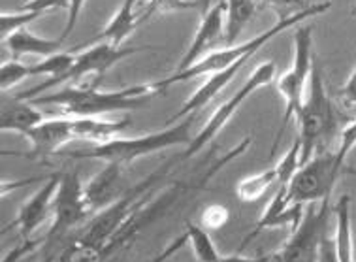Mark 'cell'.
<instances>
[{
  "instance_id": "1",
  "label": "cell",
  "mask_w": 356,
  "mask_h": 262,
  "mask_svg": "<svg viewBox=\"0 0 356 262\" xmlns=\"http://www.w3.org/2000/svg\"><path fill=\"white\" fill-rule=\"evenodd\" d=\"M170 168L172 163L162 164L79 229L65 236L46 238L38 262H110L127 253L143 229L181 195V185L166 181Z\"/></svg>"
},
{
  "instance_id": "2",
  "label": "cell",
  "mask_w": 356,
  "mask_h": 262,
  "mask_svg": "<svg viewBox=\"0 0 356 262\" xmlns=\"http://www.w3.org/2000/svg\"><path fill=\"white\" fill-rule=\"evenodd\" d=\"M153 83H138L117 91H100L98 83L70 85L51 95H40L33 99L34 106H55V115L65 117H100L104 113L138 110L145 100L156 95Z\"/></svg>"
},
{
  "instance_id": "3",
  "label": "cell",
  "mask_w": 356,
  "mask_h": 262,
  "mask_svg": "<svg viewBox=\"0 0 356 262\" xmlns=\"http://www.w3.org/2000/svg\"><path fill=\"white\" fill-rule=\"evenodd\" d=\"M332 8L330 0H324V2H317V4H311L309 8H305L302 12L294 13L286 19H279L273 26H270L264 33L257 34L254 38L247 40V42H241V44H236V46H228L225 49H217V51H211L209 55H206L204 59H200L196 65H193L187 70H181V72H174L172 76L164 79H159L153 85L156 87V91H164L172 85H177V83H183V81H191V79L200 78V76H211V74L222 72L227 70L236 63L240 60L251 59L254 53L259 51L260 47H264L268 42H272L275 36L283 34L285 31L292 28V26L302 25L304 21L311 19V17H317V15H323Z\"/></svg>"
},
{
  "instance_id": "4",
  "label": "cell",
  "mask_w": 356,
  "mask_h": 262,
  "mask_svg": "<svg viewBox=\"0 0 356 262\" xmlns=\"http://www.w3.org/2000/svg\"><path fill=\"white\" fill-rule=\"evenodd\" d=\"M196 113H191L181 121H177L168 129L159 132H149L138 138H113L110 142L104 144H95L89 149L81 151H60L58 155L66 158H78V161H87V158H97L104 164H121L129 166L136 158L153 155L156 151L168 149L175 145H188L191 144V129L195 125Z\"/></svg>"
},
{
  "instance_id": "5",
  "label": "cell",
  "mask_w": 356,
  "mask_h": 262,
  "mask_svg": "<svg viewBox=\"0 0 356 262\" xmlns=\"http://www.w3.org/2000/svg\"><path fill=\"white\" fill-rule=\"evenodd\" d=\"M307 97L300 108L296 121L300 125V144H302V164L307 163L315 151H323V145H328L332 138L336 136L337 129L341 125V115L326 92L321 66L315 57L313 70H311L309 83H307Z\"/></svg>"
},
{
  "instance_id": "6",
  "label": "cell",
  "mask_w": 356,
  "mask_h": 262,
  "mask_svg": "<svg viewBox=\"0 0 356 262\" xmlns=\"http://www.w3.org/2000/svg\"><path fill=\"white\" fill-rule=\"evenodd\" d=\"M345 161L337 151H318L317 155L304 163L298 172L292 176L289 183V198L292 204L298 206H309L318 204L323 200H330L337 179L343 176Z\"/></svg>"
},
{
  "instance_id": "7",
  "label": "cell",
  "mask_w": 356,
  "mask_h": 262,
  "mask_svg": "<svg viewBox=\"0 0 356 262\" xmlns=\"http://www.w3.org/2000/svg\"><path fill=\"white\" fill-rule=\"evenodd\" d=\"M315 55H313V31L311 26H298L294 33V60L291 68L279 78L277 91L285 99V113L279 126L277 136L273 140L272 153L277 149L281 138L285 134L286 126L291 125L292 119H296L300 108L304 104L305 85L309 83L311 70H313Z\"/></svg>"
},
{
  "instance_id": "8",
  "label": "cell",
  "mask_w": 356,
  "mask_h": 262,
  "mask_svg": "<svg viewBox=\"0 0 356 262\" xmlns=\"http://www.w3.org/2000/svg\"><path fill=\"white\" fill-rule=\"evenodd\" d=\"M143 49L145 47H117L110 44V42H98L95 46L87 47L85 51L76 55V60H74V65L70 66L68 72H65L63 76H58L55 79H46L38 87L25 89V91L17 95V99L33 100L40 97L44 91H49L51 87L65 85V83L66 85L68 83H78L79 79H83L89 74H91L95 81H100L104 78V74L108 72L110 68H113L117 63H121L127 57H132V55H136V53L143 51Z\"/></svg>"
},
{
  "instance_id": "9",
  "label": "cell",
  "mask_w": 356,
  "mask_h": 262,
  "mask_svg": "<svg viewBox=\"0 0 356 262\" xmlns=\"http://www.w3.org/2000/svg\"><path fill=\"white\" fill-rule=\"evenodd\" d=\"M334 211L330 200L309 204L304 217L285 245L272 255V262H317L318 245L326 236L330 213Z\"/></svg>"
},
{
  "instance_id": "10",
  "label": "cell",
  "mask_w": 356,
  "mask_h": 262,
  "mask_svg": "<svg viewBox=\"0 0 356 262\" xmlns=\"http://www.w3.org/2000/svg\"><path fill=\"white\" fill-rule=\"evenodd\" d=\"M275 72H277V66H275L273 60H264V63H260L253 72L249 74V78H247V81L243 83V87H240V91L236 92L230 100L222 102V104L215 110L213 115L207 119V123L204 125V129H202L196 136H193L191 144L187 145V149H185V153H183L179 158H181V161H187V158L195 157L196 153H200V151L204 149V147H206V145L225 129V126H227L228 121L236 115V112L240 110L241 104L247 102V99H249L253 92L259 91L260 87L272 83Z\"/></svg>"
},
{
  "instance_id": "11",
  "label": "cell",
  "mask_w": 356,
  "mask_h": 262,
  "mask_svg": "<svg viewBox=\"0 0 356 262\" xmlns=\"http://www.w3.org/2000/svg\"><path fill=\"white\" fill-rule=\"evenodd\" d=\"M91 213L95 211L87 204L85 187L81 185L78 172H60L57 193L53 200V224L46 238L65 236L72 230L79 229L89 221Z\"/></svg>"
},
{
  "instance_id": "12",
  "label": "cell",
  "mask_w": 356,
  "mask_h": 262,
  "mask_svg": "<svg viewBox=\"0 0 356 262\" xmlns=\"http://www.w3.org/2000/svg\"><path fill=\"white\" fill-rule=\"evenodd\" d=\"M23 136L31 142V151L13 153V155L33 158V161H46L47 157L60 153V149L66 144H70L72 140H76L74 119L65 117V115H51L44 123L25 132Z\"/></svg>"
},
{
  "instance_id": "13",
  "label": "cell",
  "mask_w": 356,
  "mask_h": 262,
  "mask_svg": "<svg viewBox=\"0 0 356 262\" xmlns=\"http://www.w3.org/2000/svg\"><path fill=\"white\" fill-rule=\"evenodd\" d=\"M225 21H227V0H220L215 6L207 8L202 15L200 26L196 31L195 38L191 42V46H188L187 53H185V57L181 59L175 72L191 68L213 51V47L219 44L220 40L225 42Z\"/></svg>"
},
{
  "instance_id": "14",
  "label": "cell",
  "mask_w": 356,
  "mask_h": 262,
  "mask_svg": "<svg viewBox=\"0 0 356 262\" xmlns=\"http://www.w3.org/2000/svg\"><path fill=\"white\" fill-rule=\"evenodd\" d=\"M57 185L58 174H53V176L47 177L46 183L42 185V187L34 193L33 197L29 198V200L21 206L17 217H15L4 230L17 229L21 240L33 238L34 232L42 227V223H46L47 217L51 215Z\"/></svg>"
},
{
  "instance_id": "15",
  "label": "cell",
  "mask_w": 356,
  "mask_h": 262,
  "mask_svg": "<svg viewBox=\"0 0 356 262\" xmlns=\"http://www.w3.org/2000/svg\"><path fill=\"white\" fill-rule=\"evenodd\" d=\"M304 208L305 206H298V204L291 202V198H289V185H279L272 200L266 206L259 223L254 224V229L243 238L240 251L253 242L254 238L259 236L260 232H264V230L277 229V227H292V230L296 229L300 221H302V217H304Z\"/></svg>"
},
{
  "instance_id": "16",
  "label": "cell",
  "mask_w": 356,
  "mask_h": 262,
  "mask_svg": "<svg viewBox=\"0 0 356 262\" xmlns=\"http://www.w3.org/2000/svg\"><path fill=\"white\" fill-rule=\"evenodd\" d=\"M47 115L40 112L38 106L31 100H21L17 97H2V112H0V129L2 132H19L25 134L40 123H44Z\"/></svg>"
},
{
  "instance_id": "17",
  "label": "cell",
  "mask_w": 356,
  "mask_h": 262,
  "mask_svg": "<svg viewBox=\"0 0 356 262\" xmlns=\"http://www.w3.org/2000/svg\"><path fill=\"white\" fill-rule=\"evenodd\" d=\"M121 164H106L89 183L85 185V198L95 213L108 208L115 198H119V185H121Z\"/></svg>"
},
{
  "instance_id": "18",
  "label": "cell",
  "mask_w": 356,
  "mask_h": 262,
  "mask_svg": "<svg viewBox=\"0 0 356 262\" xmlns=\"http://www.w3.org/2000/svg\"><path fill=\"white\" fill-rule=\"evenodd\" d=\"M4 46L8 47V51L12 55V59H19L25 55H36V57H51L55 53L63 49L65 40H47L42 38L38 34L31 33L29 28H21L17 33L10 34L6 40H2Z\"/></svg>"
},
{
  "instance_id": "19",
  "label": "cell",
  "mask_w": 356,
  "mask_h": 262,
  "mask_svg": "<svg viewBox=\"0 0 356 262\" xmlns=\"http://www.w3.org/2000/svg\"><path fill=\"white\" fill-rule=\"evenodd\" d=\"M138 6H140V0H123L110 23L104 26L102 33L98 34V40L110 42L117 47H123L124 40L142 25L138 19Z\"/></svg>"
},
{
  "instance_id": "20",
  "label": "cell",
  "mask_w": 356,
  "mask_h": 262,
  "mask_svg": "<svg viewBox=\"0 0 356 262\" xmlns=\"http://www.w3.org/2000/svg\"><path fill=\"white\" fill-rule=\"evenodd\" d=\"M74 119V132L76 140H85L91 144H104L110 142L130 126V119L119 121H106L100 117H72Z\"/></svg>"
},
{
  "instance_id": "21",
  "label": "cell",
  "mask_w": 356,
  "mask_h": 262,
  "mask_svg": "<svg viewBox=\"0 0 356 262\" xmlns=\"http://www.w3.org/2000/svg\"><path fill=\"white\" fill-rule=\"evenodd\" d=\"M336 215V243L339 262H356L355 256V236H353V217H350V197L343 195L334 206Z\"/></svg>"
},
{
  "instance_id": "22",
  "label": "cell",
  "mask_w": 356,
  "mask_h": 262,
  "mask_svg": "<svg viewBox=\"0 0 356 262\" xmlns=\"http://www.w3.org/2000/svg\"><path fill=\"white\" fill-rule=\"evenodd\" d=\"M257 12L254 0H227V21H225V44L236 46L247 23L253 19Z\"/></svg>"
},
{
  "instance_id": "23",
  "label": "cell",
  "mask_w": 356,
  "mask_h": 262,
  "mask_svg": "<svg viewBox=\"0 0 356 262\" xmlns=\"http://www.w3.org/2000/svg\"><path fill=\"white\" fill-rule=\"evenodd\" d=\"M279 183L277 168H268L264 172L253 174V176L241 177L238 185H236V197L240 198V202L251 204L257 202L264 197L268 190L272 189L273 185Z\"/></svg>"
},
{
  "instance_id": "24",
  "label": "cell",
  "mask_w": 356,
  "mask_h": 262,
  "mask_svg": "<svg viewBox=\"0 0 356 262\" xmlns=\"http://www.w3.org/2000/svg\"><path fill=\"white\" fill-rule=\"evenodd\" d=\"M207 4H209V0H147L142 10H138V19L140 23H145L155 13L193 12L198 8L206 12Z\"/></svg>"
},
{
  "instance_id": "25",
  "label": "cell",
  "mask_w": 356,
  "mask_h": 262,
  "mask_svg": "<svg viewBox=\"0 0 356 262\" xmlns=\"http://www.w3.org/2000/svg\"><path fill=\"white\" fill-rule=\"evenodd\" d=\"M185 234L191 243V249L195 253L196 262H217L220 259L219 251L211 242L207 230L202 224H196L193 221H187L185 224Z\"/></svg>"
},
{
  "instance_id": "26",
  "label": "cell",
  "mask_w": 356,
  "mask_h": 262,
  "mask_svg": "<svg viewBox=\"0 0 356 262\" xmlns=\"http://www.w3.org/2000/svg\"><path fill=\"white\" fill-rule=\"evenodd\" d=\"M38 17H42V15L34 12H21V10L6 12L4 10V12L0 13V36H2V40H6L10 34L17 33L21 28H26Z\"/></svg>"
},
{
  "instance_id": "27",
  "label": "cell",
  "mask_w": 356,
  "mask_h": 262,
  "mask_svg": "<svg viewBox=\"0 0 356 262\" xmlns=\"http://www.w3.org/2000/svg\"><path fill=\"white\" fill-rule=\"evenodd\" d=\"M26 78H31L29 66L19 63L17 59L4 60L2 66H0V87H2V92L10 91L12 87H15L21 81H25Z\"/></svg>"
},
{
  "instance_id": "28",
  "label": "cell",
  "mask_w": 356,
  "mask_h": 262,
  "mask_svg": "<svg viewBox=\"0 0 356 262\" xmlns=\"http://www.w3.org/2000/svg\"><path fill=\"white\" fill-rule=\"evenodd\" d=\"M260 4L264 8H270L273 12H277L279 19H286L294 13L309 8L313 2H309V0H260Z\"/></svg>"
},
{
  "instance_id": "29",
  "label": "cell",
  "mask_w": 356,
  "mask_h": 262,
  "mask_svg": "<svg viewBox=\"0 0 356 262\" xmlns=\"http://www.w3.org/2000/svg\"><path fill=\"white\" fill-rule=\"evenodd\" d=\"M46 243V238H40V240H34V238H29V240H21L13 249H10L4 255L2 262H23L29 255H33L34 251H40Z\"/></svg>"
},
{
  "instance_id": "30",
  "label": "cell",
  "mask_w": 356,
  "mask_h": 262,
  "mask_svg": "<svg viewBox=\"0 0 356 262\" xmlns=\"http://www.w3.org/2000/svg\"><path fill=\"white\" fill-rule=\"evenodd\" d=\"M228 219H230V211L220 204H213V206H207L206 210L202 211L200 223L204 229L219 230L228 223Z\"/></svg>"
},
{
  "instance_id": "31",
  "label": "cell",
  "mask_w": 356,
  "mask_h": 262,
  "mask_svg": "<svg viewBox=\"0 0 356 262\" xmlns=\"http://www.w3.org/2000/svg\"><path fill=\"white\" fill-rule=\"evenodd\" d=\"M70 8V0H26L25 4L19 8L21 12H34L44 15L49 10H66Z\"/></svg>"
},
{
  "instance_id": "32",
  "label": "cell",
  "mask_w": 356,
  "mask_h": 262,
  "mask_svg": "<svg viewBox=\"0 0 356 262\" xmlns=\"http://www.w3.org/2000/svg\"><path fill=\"white\" fill-rule=\"evenodd\" d=\"M356 145V119L350 121L349 125L341 129V136H339V144H337V155L347 161L349 153L355 149Z\"/></svg>"
},
{
  "instance_id": "33",
  "label": "cell",
  "mask_w": 356,
  "mask_h": 262,
  "mask_svg": "<svg viewBox=\"0 0 356 262\" xmlns=\"http://www.w3.org/2000/svg\"><path fill=\"white\" fill-rule=\"evenodd\" d=\"M85 2L87 0H70V8H68V17H66V26L63 34L58 36V38H63L66 42V38L74 33V28L78 25L79 21V15H81V10H83Z\"/></svg>"
},
{
  "instance_id": "34",
  "label": "cell",
  "mask_w": 356,
  "mask_h": 262,
  "mask_svg": "<svg viewBox=\"0 0 356 262\" xmlns=\"http://www.w3.org/2000/svg\"><path fill=\"white\" fill-rule=\"evenodd\" d=\"M185 243H188V238H187V234L183 232L181 236L174 238V240H172V242H170L168 245H166V247L161 251V253H156V255L151 259V262H166L170 256H174L177 251L181 249Z\"/></svg>"
},
{
  "instance_id": "35",
  "label": "cell",
  "mask_w": 356,
  "mask_h": 262,
  "mask_svg": "<svg viewBox=\"0 0 356 262\" xmlns=\"http://www.w3.org/2000/svg\"><path fill=\"white\" fill-rule=\"evenodd\" d=\"M317 262H339V259H337V251H336V243H334V238H330L328 234H326V236L321 240Z\"/></svg>"
},
{
  "instance_id": "36",
  "label": "cell",
  "mask_w": 356,
  "mask_h": 262,
  "mask_svg": "<svg viewBox=\"0 0 356 262\" xmlns=\"http://www.w3.org/2000/svg\"><path fill=\"white\" fill-rule=\"evenodd\" d=\"M339 95H341L347 102H350V104H356V66L355 70H353V74L349 76V79L345 81V85L341 87Z\"/></svg>"
},
{
  "instance_id": "37",
  "label": "cell",
  "mask_w": 356,
  "mask_h": 262,
  "mask_svg": "<svg viewBox=\"0 0 356 262\" xmlns=\"http://www.w3.org/2000/svg\"><path fill=\"white\" fill-rule=\"evenodd\" d=\"M217 262H272V255L268 253V255L264 256H243L240 255V251H238V255L220 256Z\"/></svg>"
}]
</instances>
